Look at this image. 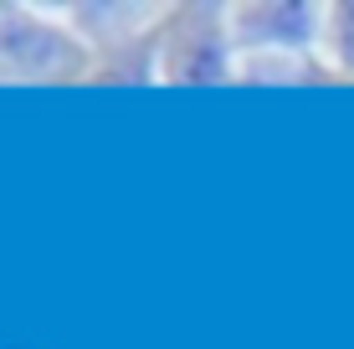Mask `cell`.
<instances>
[{
	"mask_svg": "<svg viewBox=\"0 0 354 349\" xmlns=\"http://www.w3.org/2000/svg\"><path fill=\"white\" fill-rule=\"evenodd\" d=\"M328 6H231V46L236 57H303L324 46Z\"/></svg>",
	"mask_w": 354,
	"mask_h": 349,
	"instance_id": "cell-3",
	"label": "cell"
},
{
	"mask_svg": "<svg viewBox=\"0 0 354 349\" xmlns=\"http://www.w3.org/2000/svg\"><path fill=\"white\" fill-rule=\"evenodd\" d=\"M0 82H93V52L62 16L0 6Z\"/></svg>",
	"mask_w": 354,
	"mask_h": 349,
	"instance_id": "cell-1",
	"label": "cell"
},
{
	"mask_svg": "<svg viewBox=\"0 0 354 349\" xmlns=\"http://www.w3.org/2000/svg\"><path fill=\"white\" fill-rule=\"evenodd\" d=\"M324 52H328V67H334L344 82H354V0L328 6V16H324Z\"/></svg>",
	"mask_w": 354,
	"mask_h": 349,
	"instance_id": "cell-4",
	"label": "cell"
},
{
	"mask_svg": "<svg viewBox=\"0 0 354 349\" xmlns=\"http://www.w3.org/2000/svg\"><path fill=\"white\" fill-rule=\"evenodd\" d=\"M160 77L165 82H231L236 77L231 6H169Z\"/></svg>",
	"mask_w": 354,
	"mask_h": 349,
	"instance_id": "cell-2",
	"label": "cell"
}]
</instances>
